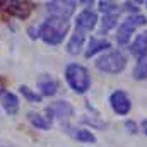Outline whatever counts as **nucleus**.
<instances>
[{"instance_id": "2", "label": "nucleus", "mask_w": 147, "mask_h": 147, "mask_svg": "<svg viewBox=\"0 0 147 147\" xmlns=\"http://www.w3.org/2000/svg\"><path fill=\"white\" fill-rule=\"evenodd\" d=\"M65 80L70 86V89L75 91L77 94H84L91 87V75L86 67L79 63H70L65 69Z\"/></svg>"}, {"instance_id": "10", "label": "nucleus", "mask_w": 147, "mask_h": 147, "mask_svg": "<svg viewBox=\"0 0 147 147\" xmlns=\"http://www.w3.org/2000/svg\"><path fill=\"white\" fill-rule=\"evenodd\" d=\"M111 48L110 41L108 39H103V38H91V41H89V45H87V50H86V58H92L94 55H98V53H101V51H105V50H108Z\"/></svg>"}, {"instance_id": "18", "label": "nucleus", "mask_w": 147, "mask_h": 147, "mask_svg": "<svg viewBox=\"0 0 147 147\" xmlns=\"http://www.w3.org/2000/svg\"><path fill=\"white\" fill-rule=\"evenodd\" d=\"M19 89H21L22 96H24L28 101H31V103H41V96H39L38 92H34V91H31L28 86H21Z\"/></svg>"}, {"instance_id": "21", "label": "nucleus", "mask_w": 147, "mask_h": 147, "mask_svg": "<svg viewBox=\"0 0 147 147\" xmlns=\"http://www.w3.org/2000/svg\"><path fill=\"white\" fill-rule=\"evenodd\" d=\"M115 26H116V16H105L103 17V24H101V31L103 33L110 31L111 28H115Z\"/></svg>"}, {"instance_id": "15", "label": "nucleus", "mask_w": 147, "mask_h": 147, "mask_svg": "<svg viewBox=\"0 0 147 147\" xmlns=\"http://www.w3.org/2000/svg\"><path fill=\"white\" fill-rule=\"evenodd\" d=\"M53 115H57V116H60V118H67V116H70L72 115V106L67 103V101H58L55 106H51L50 108Z\"/></svg>"}, {"instance_id": "5", "label": "nucleus", "mask_w": 147, "mask_h": 147, "mask_svg": "<svg viewBox=\"0 0 147 147\" xmlns=\"http://www.w3.org/2000/svg\"><path fill=\"white\" fill-rule=\"evenodd\" d=\"M2 9L7 10L10 16L17 17V19H26L31 10H33V5L28 3V2H19V0H10V2H0Z\"/></svg>"}, {"instance_id": "8", "label": "nucleus", "mask_w": 147, "mask_h": 147, "mask_svg": "<svg viewBox=\"0 0 147 147\" xmlns=\"http://www.w3.org/2000/svg\"><path fill=\"white\" fill-rule=\"evenodd\" d=\"M130 51H132V55L139 62L147 58V31L140 33L139 36L134 39V43L130 45Z\"/></svg>"}, {"instance_id": "22", "label": "nucleus", "mask_w": 147, "mask_h": 147, "mask_svg": "<svg viewBox=\"0 0 147 147\" xmlns=\"http://www.w3.org/2000/svg\"><path fill=\"white\" fill-rule=\"evenodd\" d=\"M125 9L127 10H132V12H135V14H139L137 10H139V7H137V3H132V2H127L125 3Z\"/></svg>"}, {"instance_id": "3", "label": "nucleus", "mask_w": 147, "mask_h": 147, "mask_svg": "<svg viewBox=\"0 0 147 147\" xmlns=\"http://www.w3.org/2000/svg\"><path fill=\"white\" fill-rule=\"evenodd\" d=\"M96 67L101 72H106V74H120L127 67V58L123 57L121 51L115 50V51H110V53L99 57L96 60Z\"/></svg>"}, {"instance_id": "7", "label": "nucleus", "mask_w": 147, "mask_h": 147, "mask_svg": "<svg viewBox=\"0 0 147 147\" xmlns=\"http://www.w3.org/2000/svg\"><path fill=\"white\" fill-rule=\"evenodd\" d=\"M96 22H98V16L96 12L92 10H82L79 16H77V21H75V31H80V33H89L96 28Z\"/></svg>"}, {"instance_id": "4", "label": "nucleus", "mask_w": 147, "mask_h": 147, "mask_svg": "<svg viewBox=\"0 0 147 147\" xmlns=\"http://www.w3.org/2000/svg\"><path fill=\"white\" fill-rule=\"evenodd\" d=\"M75 2H60V0H55V2H48L46 3V10L51 17H57V19H65L69 21V17L74 14L75 10Z\"/></svg>"}, {"instance_id": "19", "label": "nucleus", "mask_w": 147, "mask_h": 147, "mask_svg": "<svg viewBox=\"0 0 147 147\" xmlns=\"http://www.w3.org/2000/svg\"><path fill=\"white\" fill-rule=\"evenodd\" d=\"M134 77H135L137 80L147 79V60H140V62L137 63V67H135V70H134Z\"/></svg>"}, {"instance_id": "20", "label": "nucleus", "mask_w": 147, "mask_h": 147, "mask_svg": "<svg viewBox=\"0 0 147 147\" xmlns=\"http://www.w3.org/2000/svg\"><path fill=\"white\" fill-rule=\"evenodd\" d=\"M99 9L105 12V16H116L118 5L115 2H99Z\"/></svg>"}, {"instance_id": "6", "label": "nucleus", "mask_w": 147, "mask_h": 147, "mask_svg": "<svg viewBox=\"0 0 147 147\" xmlns=\"http://www.w3.org/2000/svg\"><path fill=\"white\" fill-rule=\"evenodd\" d=\"M110 105L116 115H128L132 108V101L127 92L123 91H115L110 96Z\"/></svg>"}, {"instance_id": "14", "label": "nucleus", "mask_w": 147, "mask_h": 147, "mask_svg": "<svg viewBox=\"0 0 147 147\" xmlns=\"http://www.w3.org/2000/svg\"><path fill=\"white\" fill-rule=\"evenodd\" d=\"M29 120L36 128H41V130H48L51 127V116H43L39 113H29Z\"/></svg>"}, {"instance_id": "12", "label": "nucleus", "mask_w": 147, "mask_h": 147, "mask_svg": "<svg viewBox=\"0 0 147 147\" xmlns=\"http://www.w3.org/2000/svg\"><path fill=\"white\" fill-rule=\"evenodd\" d=\"M84 41H86V34L80 33V31H75L72 36H70L69 43H67V51H69L70 55L80 53V50H82V46H84Z\"/></svg>"}, {"instance_id": "16", "label": "nucleus", "mask_w": 147, "mask_h": 147, "mask_svg": "<svg viewBox=\"0 0 147 147\" xmlns=\"http://www.w3.org/2000/svg\"><path fill=\"white\" fill-rule=\"evenodd\" d=\"M75 139L79 140V142H84V144H94L96 142V137H94V134H91V130H77V134H75Z\"/></svg>"}, {"instance_id": "11", "label": "nucleus", "mask_w": 147, "mask_h": 147, "mask_svg": "<svg viewBox=\"0 0 147 147\" xmlns=\"http://www.w3.org/2000/svg\"><path fill=\"white\" fill-rule=\"evenodd\" d=\"M38 87H39V91H41L43 96H53V94L57 92V89H58V84H57V80H55L53 77L43 75V77L38 80Z\"/></svg>"}, {"instance_id": "1", "label": "nucleus", "mask_w": 147, "mask_h": 147, "mask_svg": "<svg viewBox=\"0 0 147 147\" xmlns=\"http://www.w3.org/2000/svg\"><path fill=\"white\" fill-rule=\"evenodd\" d=\"M69 31V21L50 17L39 28V36L46 45H60Z\"/></svg>"}, {"instance_id": "23", "label": "nucleus", "mask_w": 147, "mask_h": 147, "mask_svg": "<svg viewBox=\"0 0 147 147\" xmlns=\"http://www.w3.org/2000/svg\"><path fill=\"white\" fill-rule=\"evenodd\" d=\"M125 127H127V128H128V132H132V134H135V132H137V125H135L134 121H127V123H125Z\"/></svg>"}, {"instance_id": "17", "label": "nucleus", "mask_w": 147, "mask_h": 147, "mask_svg": "<svg viewBox=\"0 0 147 147\" xmlns=\"http://www.w3.org/2000/svg\"><path fill=\"white\" fill-rule=\"evenodd\" d=\"M125 22H127L128 26H132L134 29H137V28H140V26L146 24L147 19L142 16V14H134V16H128V17L125 19Z\"/></svg>"}, {"instance_id": "25", "label": "nucleus", "mask_w": 147, "mask_h": 147, "mask_svg": "<svg viewBox=\"0 0 147 147\" xmlns=\"http://www.w3.org/2000/svg\"><path fill=\"white\" fill-rule=\"evenodd\" d=\"M146 5H147V2H146Z\"/></svg>"}, {"instance_id": "24", "label": "nucleus", "mask_w": 147, "mask_h": 147, "mask_svg": "<svg viewBox=\"0 0 147 147\" xmlns=\"http://www.w3.org/2000/svg\"><path fill=\"white\" fill-rule=\"evenodd\" d=\"M140 130H142V132L147 135V120H144V121L140 123Z\"/></svg>"}, {"instance_id": "9", "label": "nucleus", "mask_w": 147, "mask_h": 147, "mask_svg": "<svg viewBox=\"0 0 147 147\" xmlns=\"http://www.w3.org/2000/svg\"><path fill=\"white\" fill-rule=\"evenodd\" d=\"M0 103L9 115H16L19 110V99L10 91H0Z\"/></svg>"}, {"instance_id": "13", "label": "nucleus", "mask_w": 147, "mask_h": 147, "mask_svg": "<svg viewBox=\"0 0 147 147\" xmlns=\"http://www.w3.org/2000/svg\"><path fill=\"white\" fill-rule=\"evenodd\" d=\"M134 31H135V29H134L132 26H128V24L123 21V22L118 26V33H116V41H118V45H127V43L130 41Z\"/></svg>"}]
</instances>
